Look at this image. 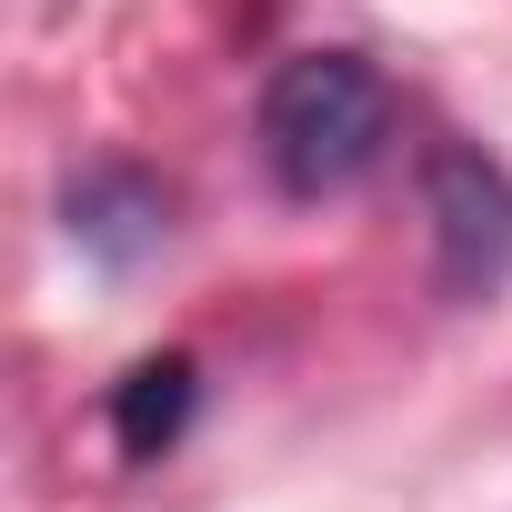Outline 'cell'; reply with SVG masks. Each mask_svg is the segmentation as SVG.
Segmentation results:
<instances>
[{"instance_id": "cell-1", "label": "cell", "mask_w": 512, "mask_h": 512, "mask_svg": "<svg viewBox=\"0 0 512 512\" xmlns=\"http://www.w3.org/2000/svg\"><path fill=\"white\" fill-rule=\"evenodd\" d=\"M392 141V91L372 61L352 51H302L272 71L262 91V161L292 201H322V191H352Z\"/></svg>"}, {"instance_id": "cell-2", "label": "cell", "mask_w": 512, "mask_h": 512, "mask_svg": "<svg viewBox=\"0 0 512 512\" xmlns=\"http://www.w3.org/2000/svg\"><path fill=\"white\" fill-rule=\"evenodd\" d=\"M422 211H432V272L452 302H492L512 282V181L472 141L422 151Z\"/></svg>"}, {"instance_id": "cell-3", "label": "cell", "mask_w": 512, "mask_h": 512, "mask_svg": "<svg viewBox=\"0 0 512 512\" xmlns=\"http://www.w3.org/2000/svg\"><path fill=\"white\" fill-rule=\"evenodd\" d=\"M61 211H71V241H81V251H101V262H141V251L171 231V201H161V181H151V171H121V161L81 171Z\"/></svg>"}, {"instance_id": "cell-4", "label": "cell", "mask_w": 512, "mask_h": 512, "mask_svg": "<svg viewBox=\"0 0 512 512\" xmlns=\"http://www.w3.org/2000/svg\"><path fill=\"white\" fill-rule=\"evenodd\" d=\"M191 422V362L181 352H161V362H131L121 372V392H111V442L131 452V462H151V452H171V432Z\"/></svg>"}]
</instances>
